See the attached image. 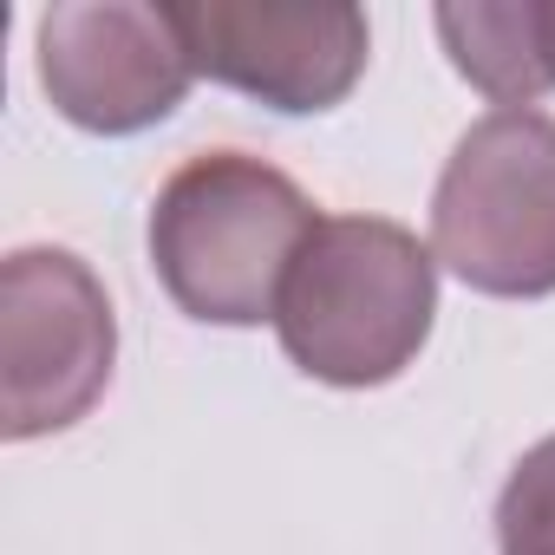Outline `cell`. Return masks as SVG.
Masks as SVG:
<instances>
[{
	"label": "cell",
	"instance_id": "1",
	"mask_svg": "<svg viewBox=\"0 0 555 555\" xmlns=\"http://www.w3.org/2000/svg\"><path fill=\"white\" fill-rule=\"evenodd\" d=\"M321 229L295 177L248 151H203L151 203V268L203 327H261Z\"/></svg>",
	"mask_w": 555,
	"mask_h": 555
},
{
	"label": "cell",
	"instance_id": "2",
	"mask_svg": "<svg viewBox=\"0 0 555 555\" xmlns=\"http://www.w3.org/2000/svg\"><path fill=\"white\" fill-rule=\"evenodd\" d=\"M438 321V255L386 216H321L308 235L274 334L282 353L321 386H386L399 379Z\"/></svg>",
	"mask_w": 555,
	"mask_h": 555
},
{
	"label": "cell",
	"instance_id": "3",
	"mask_svg": "<svg viewBox=\"0 0 555 555\" xmlns=\"http://www.w3.org/2000/svg\"><path fill=\"white\" fill-rule=\"evenodd\" d=\"M431 255L496 301L555 295V118H477L431 190Z\"/></svg>",
	"mask_w": 555,
	"mask_h": 555
},
{
	"label": "cell",
	"instance_id": "4",
	"mask_svg": "<svg viewBox=\"0 0 555 555\" xmlns=\"http://www.w3.org/2000/svg\"><path fill=\"white\" fill-rule=\"evenodd\" d=\"M118 360L105 282L73 248H14L0 261V431L14 444L79 425Z\"/></svg>",
	"mask_w": 555,
	"mask_h": 555
},
{
	"label": "cell",
	"instance_id": "5",
	"mask_svg": "<svg viewBox=\"0 0 555 555\" xmlns=\"http://www.w3.org/2000/svg\"><path fill=\"white\" fill-rule=\"evenodd\" d=\"M203 79L268 112H334L373 53V27L347 0H183L170 8Z\"/></svg>",
	"mask_w": 555,
	"mask_h": 555
},
{
	"label": "cell",
	"instance_id": "6",
	"mask_svg": "<svg viewBox=\"0 0 555 555\" xmlns=\"http://www.w3.org/2000/svg\"><path fill=\"white\" fill-rule=\"evenodd\" d=\"M196 66L170 8L144 0H60L40 14V86L60 118L99 138H131L164 125Z\"/></svg>",
	"mask_w": 555,
	"mask_h": 555
},
{
	"label": "cell",
	"instance_id": "7",
	"mask_svg": "<svg viewBox=\"0 0 555 555\" xmlns=\"http://www.w3.org/2000/svg\"><path fill=\"white\" fill-rule=\"evenodd\" d=\"M438 40L451 66L496 99V112H529L555 92V0H470L438 8Z\"/></svg>",
	"mask_w": 555,
	"mask_h": 555
},
{
	"label": "cell",
	"instance_id": "8",
	"mask_svg": "<svg viewBox=\"0 0 555 555\" xmlns=\"http://www.w3.org/2000/svg\"><path fill=\"white\" fill-rule=\"evenodd\" d=\"M496 548L503 555H555V431L529 444L496 496Z\"/></svg>",
	"mask_w": 555,
	"mask_h": 555
}]
</instances>
